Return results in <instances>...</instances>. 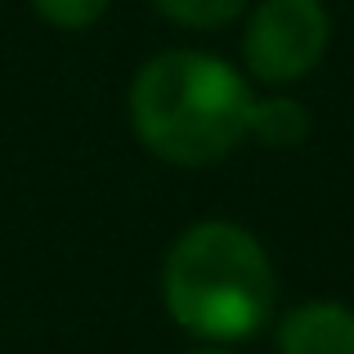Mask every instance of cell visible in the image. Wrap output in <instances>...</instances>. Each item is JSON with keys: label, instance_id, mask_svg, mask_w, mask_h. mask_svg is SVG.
Returning a JSON list of instances; mask_svg holds the SVG:
<instances>
[{"label": "cell", "instance_id": "6da1fadb", "mask_svg": "<svg viewBox=\"0 0 354 354\" xmlns=\"http://www.w3.org/2000/svg\"><path fill=\"white\" fill-rule=\"evenodd\" d=\"M251 99L234 63L207 50H162L135 72L126 113L157 162L211 166L247 139Z\"/></svg>", "mask_w": 354, "mask_h": 354}, {"label": "cell", "instance_id": "7a4b0ae2", "mask_svg": "<svg viewBox=\"0 0 354 354\" xmlns=\"http://www.w3.org/2000/svg\"><path fill=\"white\" fill-rule=\"evenodd\" d=\"M278 301V278L256 234L234 220H198L162 260V305L189 337L234 346L256 337Z\"/></svg>", "mask_w": 354, "mask_h": 354}, {"label": "cell", "instance_id": "3957f363", "mask_svg": "<svg viewBox=\"0 0 354 354\" xmlns=\"http://www.w3.org/2000/svg\"><path fill=\"white\" fill-rule=\"evenodd\" d=\"M332 18L323 0H260L247 14L242 63L265 86H296L323 63Z\"/></svg>", "mask_w": 354, "mask_h": 354}, {"label": "cell", "instance_id": "277c9868", "mask_svg": "<svg viewBox=\"0 0 354 354\" xmlns=\"http://www.w3.org/2000/svg\"><path fill=\"white\" fill-rule=\"evenodd\" d=\"M278 354H354V310L341 301H301L278 323Z\"/></svg>", "mask_w": 354, "mask_h": 354}, {"label": "cell", "instance_id": "5b68a950", "mask_svg": "<svg viewBox=\"0 0 354 354\" xmlns=\"http://www.w3.org/2000/svg\"><path fill=\"white\" fill-rule=\"evenodd\" d=\"M247 135L260 139L265 148H301L305 139H310V113H305V104L292 99V95L251 99Z\"/></svg>", "mask_w": 354, "mask_h": 354}, {"label": "cell", "instance_id": "8992f818", "mask_svg": "<svg viewBox=\"0 0 354 354\" xmlns=\"http://www.w3.org/2000/svg\"><path fill=\"white\" fill-rule=\"evenodd\" d=\"M153 9L162 18H171L175 27H189V32H216V27L234 23L242 9H247V0H153Z\"/></svg>", "mask_w": 354, "mask_h": 354}, {"label": "cell", "instance_id": "52a82bcc", "mask_svg": "<svg viewBox=\"0 0 354 354\" xmlns=\"http://www.w3.org/2000/svg\"><path fill=\"white\" fill-rule=\"evenodd\" d=\"M113 0H32V9L59 32H86L108 14Z\"/></svg>", "mask_w": 354, "mask_h": 354}, {"label": "cell", "instance_id": "ba28073f", "mask_svg": "<svg viewBox=\"0 0 354 354\" xmlns=\"http://www.w3.org/2000/svg\"><path fill=\"white\" fill-rule=\"evenodd\" d=\"M193 354H234V350H216V346H207V350H193Z\"/></svg>", "mask_w": 354, "mask_h": 354}]
</instances>
